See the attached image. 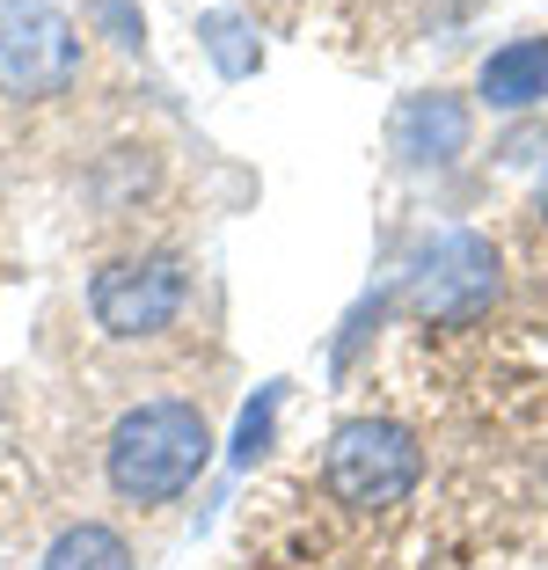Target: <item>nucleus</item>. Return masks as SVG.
Segmentation results:
<instances>
[{"instance_id": "obj_1", "label": "nucleus", "mask_w": 548, "mask_h": 570, "mask_svg": "<svg viewBox=\"0 0 548 570\" xmlns=\"http://www.w3.org/2000/svg\"><path fill=\"white\" fill-rule=\"evenodd\" d=\"M205 453H213V424L198 403L183 395H154L133 403L102 439V475L125 504H176L183 490L198 483Z\"/></svg>"}, {"instance_id": "obj_2", "label": "nucleus", "mask_w": 548, "mask_h": 570, "mask_svg": "<svg viewBox=\"0 0 548 570\" xmlns=\"http://www.w3.org/2000/svg\"><path fill=\"white\" fill-rule=\"evenodd\" d=\"M417 475H424V453L388 417L336 424L330 453H322V483H330V498L351 504V512H388V504H402L417 490Z\"/></svg>"}, {"instance_id": "obj_3", "label": "nucleus", "mask_w": 548, "mask_h": 570, "mask_svg": "<svg viewBox=\"0 0 548 570\" xmlns=\"http://www.w3.org/2000/svg\"><path fill=\"white\" fill-rule=\"evenodd\" d=\"M190 307V271L183 256L168 249H139V256H117L88 278V315L96 330L125 336V344H147V336H168Z\"/></svg>"}, {"instance_id": "obj_4", "label": "nucleus", "mask_w": 548, "mask_h": 570, "mask_svg": "<svg viewBox=\"0 0 548 570\" xmlns=\"http://www.w3.org/2000/svg\"><path fill=\"white\" fill-rule=\"evenodd\" d=\"M81 81V30L51 0H0V96L45 102Z\"/></svg>"}, {"instance_id": "obj_5", "label": "nucleus", "mask_w": 548, "mask_h": 570, "mask_svg": "<svg viewBox=\"0 0 548 570\" xmlns=\"http://www.w3.org/2000/svg\"><path fill=\"white\" fill-rule=\"evenodd\" d=\"M490 293H498V249L482 235H439L424 249V264H417V285H410L417 315L439 322V330L476 322L490 307Z\"/></svg>"}, {"instance_id": "obj_6", "label": "nucleus", "mask_w": 548, "mask_h": 570, "mask_svg": "<svg viewBox=\"0 0 548 570\" xmlns=\"http://www.w3.org/2000/svg\"><path fill=\"white\" fill-rule=\"evenodd\" d=\"M468 132H476V118H468V102L447 96V88H417V96L395 102V118H388V147L402 154L410 168H447L468 154Z\"/></svg>"}, {"instance_id": "obj_7", "label": "nucleus", "mask_w": 548, "mask_h": 570, "mask_svg": "<svg viewBox=\"0 0 548 570\" xmlns=\"http://www.w3.org/2000/svg\"><path fill=\"white\" fill-rule=\"evenodd\" d=\"M476 88H482L490 110H534V102H548V37H512V45H498L482 59Z\"/></svg>"}, {"instance_id": "obj_8", "label": "nucleus", "mask_w": 548, "mask_h": 570, "mask_svg": "<svg viewBox=\"0 0 548 570\" xmlns=\"http://www.w3.org/2000/svg\"><path fill=\"white\" fill-rule=\"evenodd\" d=\"M45 570H133V549H125V534L117 527H67V534L45 549Z\"/></svg>"}, {"instance_id": "obj_9", "label": "nucleus", "mask_w": 548, "mask_h": 570, "mask_svg": "<svg viewBox=\"0 0 548 570\" xmlns=\"http://www.w3.org/2000/svg\"><path fill=\"white\" fill-rule=\"evenodd\" d=\"M234 37H242V30H234L227 16H213V22H205V45H213V59H219V67H227V73H249L256 59H249L242 45H234Z\"/></svg>"}, {"instance_id": "obj_10", "label": "nucleus", "mask_w": 548, "mask_h": 570, "mask_svg": "<svg viewBox=\"0 0 548 570\" xmlns=\"http://www.w3.org/2000/svg\"><path fill=\"white\" fill-rule=\"evenodd\" d=\"M271 410H278V395H264V403H256L249 417H242V461H256V446L271 439Z\"/></svg>"}]
</instances>
